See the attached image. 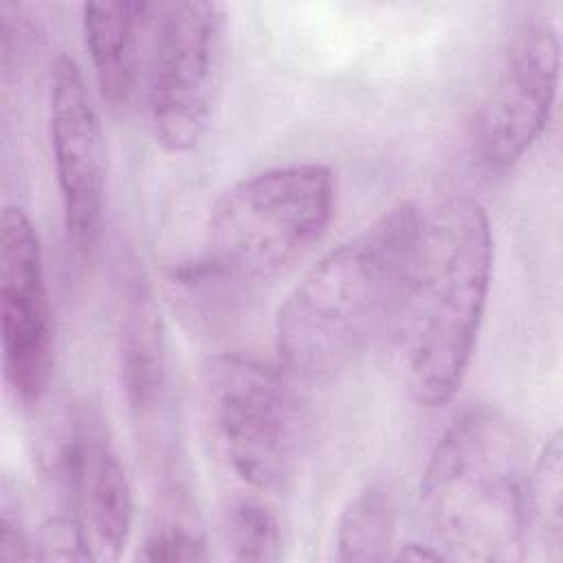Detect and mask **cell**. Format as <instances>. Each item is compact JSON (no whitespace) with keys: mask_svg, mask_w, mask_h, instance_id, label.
Instances as JSON below:
<instances>
[{"mask_svg":"<svg viewBox=\"0 0 563 563\" xmlns=\"http://www.w3.org/2000/svg\"><path fill=\"white\" fill-rule=\"evenodd\" d=\"M117 301V367L130 409H156L165 385V336L154 290L136 264H128Z\"/></svg>","mask_w":563,"mask_h":563,"instance_id":"obj_11","label":"cell"},{"mask_svg":"<svg viewBox=\"0 0 563 563\" xmlns=\"http://www.w3.org/2000/svg\"><path fill=\"white\" fill-rule=\"evenodd\" d=\"M396 561H444L442 552L433 545H420V543H405L396 554Z\"/></svg>","mask_w":563,"mask_h":563,"instance_id":"obj_19","label":"cell"},{"mask_svg":"<svg viewBox=\"0 0 563 563\" xmlns=\"http://www.w3.org/2000/svg\"><path fill=\"white\" fill-rule=\"evenodd\" d=\"M224 4L209 0L154 2L145 79L156 143L191 152L205 136L224 59Z\"/></svg>","mask_w":563,"mask_h":563,"instance_id":"obj_6","label":"cell"},{"mask_svg":"<svg viewBox=\"0 0 563 563\" xmlns=\"http://www.w3.org/2000/svg\"><path fill=\"white\" fill-rule=\"evenodd\" d=\"M420 220L413 202L385 209L290 288L275 314V350L292 378L314 380L345 369L391 325Z\"/></svg>","mask_w":563,"mask_h":563,"instance_id":"obj_2","label":"cell"},{"mask_svg":"<svg viewBox=\"0 0 563 563\" xmlns=\"http://www.w3.org/2000/svg\"><path fill=\"white\" fill-rule=\"evenodd\" d=\"M40 559H55V561H90L88 550L81 541L77 523L73 517L51 521L40 539L37 545Z\"/></svg>","mask_w":563,"mask_h":563,"instance_id":"obj_18","label":"cell"},{"mask_svg":"<svg viewBox=\"0 0 563 563\" xmlns=\"http://www.w3.org/2000/svg\"><path fill=\"white\" fill-rule=\"evenodd\" d=\"M292 376L244 354H216L200 369V407L209 438L244 486H288L306 442V413Z\"/></svg>","mask_w":563,"mask_h":563,"instance_id":"obj_5","label":"cell"},{"mask_svg":"<svg viewBox=\"0 0 563 563\" xmlns=\"http://www.w3.org/2000/svg\"><path fill=\"white\" fill-rule=\"evenodd\" d=\"M336 200L332 172L288 163L233 183L209 211L200 260L189 275L220 288L268 282L325 233Z\"/></svg>","mask_w":563,"mask_h":563,"instance_id":"obj_4","label":"cell"},{"mask_svg":"<svg viewBox=\"0 0 563 563\" xmlns=\"http://www.w3.org/2000/svg\"><path fill=\"white\" fill-rule=\"evenodd\" d=\"M143 561H207L205 539L185 523H163L150 532L139 552Z\"/></svg>","mask_w":563,"mask_h":563,"instance_id":"obj_16","label":"cell"},{"mask_svg":"<svg viewBox=\"0 0 563 563\" xmlns=\"http://www.w3.org/2000/svg\"><path fill=\"white\" fill-rule=\"evenodd\" d=\"M154 2H86L81 31L97 88L112 108L125 106L143 75Z\"/></svg>","mask_w":563,"mask_h":563,"instance_id":"obj_12","label":"cell"},{"mask_svg":"<svg viewBox=\"0 0 563 563\" xmlns=\"http://www.w3.org/2000/svg\"><path fill=\"white\" fill-rule=\"evenodd\" d=\"M220 534L235 561H277L284 548V526L262 493H233L220 510Z\"/></svg>","mask_w":563,"mask_h":563,"instance_id":"obj_15","label":"cell"},{"mask_svg":"<svg viewBox=\"0 0 563 563\" xmlns=\"http://www.w3.org/2000/svg\"><path fill=\"white\" fill-rule=\"evenodd\" d=\"M493 277L486 209L466 196L422 213L420 231L391 319L398 376L424 409L460 389L484 321Z\"/></svg>","mask_w":563,"mask_h":563,"instance_id":"obj_1","label":"cell"},{"mask_svg":"<svg viewBox=\"0 0 563 563\" xmlns=\"http://www.w3.org/2000/svg\"><path fill=\"white\" fill-rule=\"evenodd\" d=\"M48 136L64 229L75 253L88 257L106 216V139L84 75L68 55H57L51 66Z\"/></svg>","mask_w":563,"mask_h":563,"instance_id":"obj_9","label":"cell"},{"mask_svg":"<svg viewBox=\"0 0 563 563\" xmlns=\"http://www.w3.org/2000/svg\"><path fill=\"white\" fill-rule=\"evenodd\" d=\"M396 528V501L387 484L369 482L343 506L334 526V559L343 563L385 561Z\"/></svg>","mask_w":563,"mask_h":563,"instance_id":"obj_14","label":"cell"},{"mask_svg":"<svg viewBox=\"0 0 563 563\" xmlns=\"http://www.w3.org/2000/svg\"><path fill=\"white\" fill-rule=\"evenodd\" d=\"M561 44L545 18H523L506 37L468 125V150L486 174L512 169L541 139L559 90Z\"/></svg>","mask_w":563,"mask_h":563,"instance_id":"obj_7","label":"cell"},{"mask_svg":"<svg viewBox=\"0 0 563 563\" xmlns=\"http://www.w3.org/2000/svg\"><path fill=\"white\" fill-rule=\"evenodd\" d=\"M0 559L4 561H33L40 559L29 530L24 528V521L18 512V504L9 497V493H2L0 501Z\"/></svg>","mask_w":563,"mask_h":563,"instance_id":"obj_17","label":"cell"},{"mask_svg":"<svg viewBox=\"0 0 563 563\" xmlns=\"http://www.w3.org/2000/svg\"><path fill=\"white\" fill-rule=\"evenodd\" d=\"M0 339L9 394L40 402L55 367V328L37 231L13 205L0 218Z\"/></svg>","mask_w":563,"mask_h":563,"instance_id":"obj_8","label":"cell"},{"mask_svg":"<svg viewBox=\"0 0 563 563\" xmlns=\"http://www.w3.org/2000/svg\"><path fill=\"white\" fill-rule=\"evenodd\" d=\"M563 559V446L556 431L526 475V556Z\"/></svg>","mask_w":563,"mask_h":563,"instance_id":"obj_13","label":"cell"},{"mask_svg":"<svg viewBox=\"0 0 563 563\" xmlns=\"http://www.w3.org/2000/svg\"><path fill=\"white\" fill-rule=\"evenodd\" d=\"M73 521L90 561H117L134 521V495L125 466L97 420H81L64 451Z\"/></svg>","mask_w":563,"mask_h":563,"instance_id":"obj_10","label":"cell"},{"mask_svg":"<svg viewBox=\"0 0 563 563\" xmlns=\"http://www.w3.org/2000/svg\"><path fill=\"white\" fill-rule=\"evenodd\" d=\"M526 475L519 433L493 407L457 413L433 444L418 499L444 561L526 559Z\"/></svg>","mask_w":563,"mask_h":563,"instance_id":"obj_3","label":"cell"}]
</instances>
